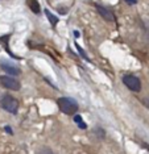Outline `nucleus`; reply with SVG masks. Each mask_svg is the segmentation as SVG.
<instances>
[{
    "label": "nucleus",
    "instance_id": "f257e3e1",
    "mask_svg": "<svg viewBox=\"0 0 149 154\" xmlns=\"http://www.w3.org/2000/svg\"><path fill=\"white\" fill-rule=\"evenodd\" d=\"M57 104H58L61 112H63L65 115H75V112L78 111L77 101L70 97H59Z\"/></svg>",
    "mask_w": 149,
    "mask_h": 154
},
{
    "label": "nucleus",
    "instance_id": "f03ea898",
    "mask_svg": "<svg viewBox=\"0 0 149 154\" xmlns=\"http://www.w3.org/2000/svg\"><path fill=\"white\" fill-rule=\"evenodd\" d=\"M2 107L4 108L7 112H11V113H16L17 108H19V101H17L15 97H12L11 95H5L3 96L2 101H0Z\"/></svg>",
    "mask_w": 149,
    "mask_h": 154
},
{
    "label": "nucleus",
    "instance_id": "7ed1b4c3",
    "mask_svg": "<svg viewBox=\"0 0 149 154\" xmlns=\"http://www.w3.org/2000/svg\"><path fill=\"white\" fill-rule=\"evenodd\" d=\"M123 83L128 87L132 92H139V91L141 90V82H140V79L137 78V76L125 75L123 78Z\"/></svg>",
    "mask_w": 149,
    "mask_h": 154
},
{
    "label": "nucleus",
    "instance_id": "20e7f679",
    "mask_svg": "<svg viewBox=\"0 0 149 154\" xmlns=\"http://www.w3.org/2000/svg\"><path fill=\"white\" fill-rule=\"evenodd\" d=\"M0 85L11 91H19L20 90V82L16 80L12 76H0Z\"/></svg>",
    "mask_w": 149,
    "mask_h": 154
},
{
    "label": "nucleus",
    "instance_id": "39448f33",
    "mask_svg": "<svg viewBox=\"0 0 149 154\" xmlns=\"http://www.w3.org/2000/svg\"><path fill=\"white\" fill-rule=\"evenodd\" d=\"M95 7H97L98 12L100 13V16L103 17V19H106L107 21H115V16H113V13L109 11V9L104 8V7H102V5H99V4H97Z\"/></svg>",
    "mask_w": 149,
    "mask_h": 154
},
{
    "label": "nucleus",
    "instance_id": "423d86ee",
    "mask_svg": "<svg viewBox=\"0 0 149 154\" xmlns=\"http://www.w3.org/2000/svg\"><path fill=\"white\" fill-rule=\"evenodd\" d=\"M2 69L7 71L9 75H20V70L15 67V66H11L8 63H5V62H2Z\"/></svg>",
    "mask_w": 149,
    "mask_h": 154
},
{
    "label": "nucleus",
    "instance_id": "0eeeda50",
    "mask_svg": "<svg viewBox=\"0 0 149 154\" xmlns=\"http://www.w3.org/2000/svg\"><path fill=\"white\" fill-rule=\"evenodd\" d=\"M27 4H28V7H29L30 11L33 13H36V15H38V13L41 12L40 4H38L37 0H27Z\"/></svg>",
    "mask_w": 149,
    "mask_h": 154
},
{
    "label": "nucleus",
    "instance_id": "6e6552de",
    "mask_svg": "<svg viewBox=\"0 0 149 154\" xmlns=\"http://www.w3.org/2000/svg\"><path fill=\"white\" fill-rule=\"evenodd\" d=\"M45 15H46L48 20L50 21L52 25H57V23H58V17H55L50 11H48V9H45Z\"/></svg>",
    "mask_w": 149,
    "mask_h": 154
},
{
    "label": "nucleus",
    "instance_id": "1a4fd4ad",
    "mask_svg": "<svg viewBox=\"0 0 149 154\" xmlns=\"http://www.w3.org/2000/svg\"><path fill=\"white\" fill-rule=\"evenodd\" d=\"M37 154H54V152H53L52 149H49V148H42V149L38 150Z\"/></svg>",
    "mask_w": 149,
    "mask_h": 154
},
{
    "label": "nucleus",
    "instance_id": "9d476101",
    "mask_svg": "<svg viewBox=\"0 0 149 154\" xmlns=\"http://www.w3.org/2000/svg\"><path fill=\"white\" fill-rule=\"evenodd\" d=\"M75 48L78 49V51H79V54H81V55H82V57H83L84 59H87V61H90V59H88V57H87V55H86V53H84V51H83V49H82V48H81V46H79V45H78V44H75Z\"/></svg>",
    "mask_w": 149,
    "mask_h": 154
},
{
    "label": "nucleus",
    "instance_id": "9b49d317",
    "mask_svg": "<svg viewBox=\"0 0 149 154\" xmlns=\"http://www.w3.org/2000/svg\"><path fill=\"white\" fill-rule=\"evenodd\" d=\"M74 121H75L77 124H79V122H82L83 120H82V117H81L79 115H74Z\"/></svg>",
    "mask_w": 149,
    "mask_h": 154
},
{
    "label": "nucleus",
    "instance_id": "f8f14e48",
    "mask_svg": "<svg viewBox=\"0 0 149 154\" xmlns=\"http://www.w3.org/2000/svg\"><path fill=\"white\" fill-rule=\"evenodd\" d=\"M78 127H79L81 129H86L87 125H86V122H84V121H82V122H79V124H78Z\"/></svg>",
    "mask_w": 149,
    "mask_h": 154
},
{
    "label": "nucleus",
    "instance_id": "ddd939ff",
    "mask_svg": "<svg viewBox=\"0 0 149 154\" xmlns=\"http://www.w3.org/2000/svg\"><path fill=\"white\" fill-rule=\"evenodd\" d=\"M125 2L128 3L129 5H133V4H136V3H137V0H125Z\"/></svg>",
    "mask_w": 149,
    "mask_h": 154
},
{
    "label": "nucleus",
    "instance_id": "4468645a",
    "mask_svg": "<svg viewBox=\"0 0 149 154\" xmlns=\"http://www.w3.org/2000/svg\"><path fill=\"white\" fill-rule=\"evenodd\" d=\"M4 129H5V132H7V133H8V134H12V129H11L9 127H5Z\"/></svg>",
    "mask_w": 149,
    "mask_h": 154
},
{
    "label": "nucleus",
    "instance_id": "2eb2a0df",
    "mask_svg": "<svg viewBox=\"0 0 149 154\" xmlns=\"http://www.w3.org/2000/svg\"><path fill=\"white\" fill-rule=\"evenodd\" d=\"M74 36H75V37H79V32H78V30H75V32H74Z\"/></svg>",
    "mask_w": 149,
    "mask_h": 154
}]
</instances>
